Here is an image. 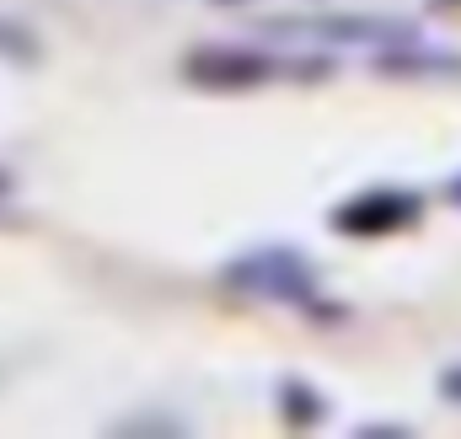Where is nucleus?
I'll list each match as a JSON object with an SVG mask.
<instances>
[{"instance_id":"f257e3e1","label":"nucleus","mask_w":461,"mask_h":439,"mask_svg":"<svg viewBox=\"0 0 461 439\" xmlns=\"http://www.w3.org/2000/svg\"><path fill=\"white\" fill-rule=\"evenodd\" d=\"M221 279L236 295H247V300H274V306H301V311L322 306L317 268L295 246H252V252L230 257Z\"/></svg>"},{"instance_id":"f03ea898","label":"nucleus","mask_w":461,"mask_h":439,"mask_svg":"<svg viewBox=\"0 0 461 439\" xmlns=\"http://www.w3.org/2000/svg\"><path fill=\"white\" fill-rule=\"evenodd\" d=\"M328 220H333L339 236H365V241L370 236H397V230H413L424 220V199L413 188H365V193L344 199Z\"/></svg>"},{"instance_id":"7ed1b4c3","label":"nucleus","mask_w":461,"mask_h":439,"mask_svg":"<svg viewBox=\"0 0 461 439\" xmlns=\"http://www.w3.org/2000/svg\"><path fill=\"white\" fill-rule=\"evenodd\" d=\"M274 59L268 54H258V49H226V43H210V49H199V54H188L183 59V76L188 81H199V86H210V92H247V86H263V81H274Z\"/></svg>"},{"instance_id":"20e7f679","label":"nucleus","mask_w":461,"mask_h":439,"mask_svg":"<svg viewBox=\"0 0 461 439\" xmlns=\"http://www.w3.org/2000/svg\"><path fill=\"white\" fill-rule=\"evenodd\" d=\"M306 38H322V43H339V49H402L413 43V27L402 22H381V16H322V22H301Z\"/></svg>"},{"instance_id":"39448f33","label":"nucleus","mask_w":461,"mask_h":439,"mask_svg":"<svg viewBox=\"0 0 461 439\" xmlns=\"http://www.w3.org/2000/svg\"><path fill=\"white\" fill-rule=\"evenodd\" d=\"M274 408H279V418H285V429H317L322 418H328V397L317 391V386H306V381H279V391H274Z\"/></svg>"},{"instance_id":"423d86ee","label":"nucleus","mask_w":461,"mask_h":439,"mask_svg":"<svg viewBox=\"0 0 461 439\" xmlns=\"http://www.w3.org/2000/svg\"><path fill=\"white\" fill-rule=\"evenodd\" d=\"M440 397H446V402H456V408H461V364H451V370H440Z\"/></svg>"},{"instance_id":"0eeeda50","label":"nucleus","mask_w":461,"mask_h":439,"mask_svg":"<svg viewBox=\"0 0 461 439\" xmlns=\"http://www.w3.org/2000/svg\"><path fill=\"white\" fill-rule=\"evenodd\" d=\"M359 439H408V424H365Z\"/></svg>"},{"instance_id":"6e6552de","label":"nucleus","mask_w":461,"mask_h":439,"mask_svg":"<svg viewBox=\"0 0 461 439\" xmlns=\"http://www.w3.org/2000/svg\"><path fill=\"white\" fill-rule=\"evenodd\" d=\"M446 204H456V210H461V172L446 183Z\"/></svg>"},{"instance_id":"1a4fd4ad","label":"nucleus","mask_w":461,"mask_h":439,"mask_svg":"<svg viewBox=\"0 0 461 439\" xmlns=\"http://www.w3.org/2000/svg\"><path fill=\"white\" fill-rule=\"evenodd\" d=\"M11 188H16V177H11V172H5V166H0V199H5V193H11Z\"/></svg>"},{"instance_id":"9d476101","label":"nucleus","mask_w":461,"mask_h":439,"mask_svg":"<svg viewBox=\"0 0 461 439\" xmlns=\"http://www.w3.org/2000/svg\"><path fill=\"white\" fill-rule=\"evenodd\" d=\"M429 5H435V11H446V5H461V0H429Z\"/></svg>"},{"instance_id":"9b49d317","label":"nucleus","mask_w":461,"mask_h":439,"mask_svg":"<svg viewBox=\"0 0 461 439\" xmlns=\"http://www.w3.org/2000/svg\"><path fill=\"white\" fill-rule=\"evenodd\" d=\"M215 5H230V0H215Z\"/></svg>"}]
</instances>
